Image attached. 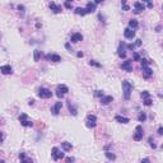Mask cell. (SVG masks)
Listing matches in <instances>:
<instances>
[{
  "label": "cell",
  "instance_id": "obj_27",
  "mask_svg": "<svg viewBox=\"0 0 163 163\" xmlns=\"http://www.w3.org/2000/svg\"><path fill=\"white\" fill-rule=\"evenodd\" d=\"M41 57V51L39 50H34V55H33V60L34 61H38Z\"/></svg>",
  "mask_w": 163,
  "mask_h": 163
},
{
  "label": "cell",
  "instance_id": "obj_15",
  "mask_svg": "<svg viewBox=\"0 0 163 163\" xmlns=\"http://www.w3.org/2000/svg\"><path fill=\"white\" fill-rule=\"evenodd\" d=\"M82 39H83V36H82V33H74V34H71V37H70V41H71V42H74V44L80 42Z\"/></svg>",
  "mask_w": 163,
  "mask_h": 163
},
{
  "label": "cell",
  "instance_id": "obj_28",
  "mask_svg": "<svg viewBox=\"0 0 163 163\" xmlns=\"http://www.w3.org/2000/svg\"><path fill=\"white\" fill-rule=\"evenodd\" d=\"M106 157H107L110 160H115V159H116V155H115L113 153H111V152H106Z\"/></svg>",
  "mask_w": 163,
  "mask_h": 163
},
{
  "label": "cell",
  "instance_id": "obj_35",
  "mask_svg": "<svg viewBox=\"0 0 163 163\" xmlns=\"http://www.w3.org/2000/svg\"><path fill=\"white\" fill-rule=\"evenodd\" d=\"M149 145H150L153 149H155V148H157V145H155L154 143H153V139H152V138H149Z\"/></svg>",
  "mask_w": 163,
  "mask_h": 163
},
{
  "label": "cell",
  "instance_id": "obj_4",
  "mask_svg": "<svg viewBox=\"0 0 163 163\" xmlns=\"http://www.w3.org/2000/svg\"><path fill=\"white\" fill-rule=\"evenodd\" d=\"M38 97L39 98H51L52 97V92L47 88H39L38 89Z\"/></svg>",
  "mask_w": 163,
  "mask_h": 163
},
{
  "label": "cell",
  "instance_id": "obj_18",
  "mask_svg": "<svg viewBox=\"0 0 163 163\" xmlns=\"http://www.w3.org/2000/svg\"><path fill=\"white\" fill-rule=\"evenodd\" d=\"M153 75V70L150 69V68H143V76H144L145 79H148V78H150Z\"/></svg>",
  "mask_w": 163,
  "mask_h": 163
},
{
  "label": "cell",
  "instance_id": "obj_12",
  "mask_svg": "<svg viewBox=\"0 0 163 163\" xmlns=\"http://www.w3.org/2000/svg\"><path fill=\"white\" fill-rule=\"evenodd\" d=\"M124 36H125L126 38H129V39H133V38L135 37V31L131 29V28H125V29H124Z\"/></svg>",
  "mask_w": 163,
  "mask_h": 163
},
{
  "label": "cell",
  "instance_id": "obj_11",
  "mask_svg": "<svg viewBox=\"0 0 163 163\" xmlns=\"http://www.w3.org/2000/svg\"><path fill=\"white\" fill-rule=\"evenodd\" d=\"M61 107H63V102H56V103H55V106L51 108V112H52V115H59V112H60V110H61Z\"/></svg>",
  "mask_w": 163,
  "mask_h": 163
},
{
  "label": "cell",
  "instance_id": "obj_40",
  "mask_svg": "<svg viewBox=\"0 0 163 163\" xmlns=\"http://www.w3.org/2000/svg\"><path fill=\"white\" fill-rule=\"evenodd\" d=\"M135 46H141V39L138 38V39L135 41Z\"/></svg>",
  "mask_w": 163,
  "mask_h": 163
},
{
  "label": "cell",
  "instance_id": "obj_13",
  "mask_svg": "<svg viewBox=\"0 0 163 163\" xmlns=\"http://www.w3.org/2000/svg\"><path fill=\"white\" fill-rule=\"evenodd\" d=\"M46 59H47V60H51L52 63H59V61H61V57H60V55H57V54H49V55L46 56Z\"/></svg>",
  "mask_w": 163,
  "mask_h": 163
},
{
  "label": "cell",
  "instance_id": "obj_29",
  "mask_svg": "<svg viewBox=\"0 0 163 163\" xmlns=\"http://www.w3.org/2000/svg\"><path fill=\"white\" fill-rule=\"evenodd\" d=\"M149 63H150L149 60H147V59H141V66H143V68H147V66L149 65Z\"/></svg>",
  "mask_w": 163,
  "mask_h": 163
},
{
  "label": "cell",
  "instance_id": "obj_5",
  "mask_svg": "<svg viewBox=\"0 0 163 163\" xmlns=\"http://www.w3.org/2000/svg\"><path fill=\"white\" fill-rule=\"evenodd\" d=\"M51 155H52L54 160H59V159H63V158H64V153H63V152H60L59 148H56V147L52 148V150H51Z\"/></svg>",
  "mask_w": 163,
  "mask_h": 163
},
{
  "label": "cell",
  "instance_id": "obj_39",
  "mask_svg": "<svg viewBox=\"0 0 163 163\" xmlns=\"http://www.w3.org/2000/svg\"><path fill=\"white\" fill-rule=\"evenodd\" d=\"M18 9L20 10V13H22V14L24 13V7H23V5H18Z\"/></svg>",
  "mask_w": 163,
  "mask_h": 163
},
{
  "label": "cell",
  "instance_id": "obj_38",
  "mask_svg": "<svg viewBox=\"0 0 163 163\" xmlns=\"http://www.w3.org/2000/svg\"><path fill=\"white\" fill-rule=\"evenodd\" d=\"M136 46H135V44H130V45H128V49L129 50H134Z\"/></svg>",
  "mask_w": 163,
  "mask_h": 163
},
{
  "label": "cell",
  "instance_id": "obj_43",
  "mask_svg": "<svg viewBox=\"0 0 163 163\" xmlns=\"http://www.w3.org/2000/svg\"><path fill=\"white\" fill-rule=\"evenodd\" d=\"M158 134H159V135H163V128H162V126L158 129Z\"/></svg>",
  "mask_w": 163,
  "mask_h": 163
},
{
  "label": "cell",
  "instance_id": "obj_8",
  "mask_svg": "<svg viewBox=\"0 0 163 163\" xmlns=\"http://www.w3.org/2000/svg\"><path fill=\"white\" fill-rule=\"evenodd\" d=\"M145 9V5H144V3H141V2H136V3H134V13L135 14H139V13H141L143 10Z\"/></svg>",
  "mask_w": 163,
  "mask_h": 163
},
{
  "label": "cell",
  "instance_id": "obj_41",
  "mask_svg": "<svg viewBox=\"0 0 163 163\" xmlns=\"http://www.w3.org/2000/svg\"><path fill=\"white\" fill-rule=\"evenodd\" d=\"M66 162H68V163H71V162H74V158H73V157H68V158H66Z\"/></svg>",
  "mask_w": 163,
  "mask_h": 163
},
{
  "label": "cell",
  "instance_id": "obj_19",
  "mask_svg": "<svg viewBox=\"0 0 163 163\" xmlns=\"http://www.w3.org/2000/svg\"><path fill=\"white\" fill-rule=\"evenodd\" d=\"M50 9L54 12V13H61V5H57L56 3H50Z\"/></svg>",
  "mask_w": 163,
  "mask_h": 163
},
{
  "label": "cell",
  "instance_id": "obj_26",
  "mask_svg": "<svg viewBox=\"0 0 163 163\" xmlns=\"http://www.w3.org/2000/svg\"><path fill=\"white\" fill-rule=\"evenodd\" d=\"M138 120H139V122H144L147 120V113L145 112H140L138 115Z\"/></svg>",
  "mask_w": 163,
  "mask_h": 163
},
{
  "label": "cell",
  "instance_id": "obj_42",
  "mask_svg": "<svg viewBox=\"0 0 163 163\" xmlns=\"http://www.w3.org/2000/svg\"><path fill=\"white\" fill-rule=\"evenodd\" d=\"M140 163H150V160H149V158H144V159H143Z\"/></svg>",
  "mask_w": 163,
  "mask_h": 163
},
{
  "label": "cell",
  "instance_id": "obj_25",
  "mask_svg": "<svg viewBox=\"0 0 163 163\" xmlns=\"http://www.w3.org/2000/svg\"><path fill=\"white\" fill-rule=\"evenodd\" d=\"M75 13H76L78 15H82V17H83V15L87 14V10H86V8H76V9H75Z\"/></svg>",
  "mask_w": 163,
  "mask_h": 163
},
{
  "label": "cell",
  "instance_id": "obj_37",
  "mask_svg": "<svg viewBox=\"0 0 163 163\" xmlns=\"http://www.w3.org/2000/svg\"><path fill=\"white\" fill-rule=\"evenodd\" d=\"M64 5H65V8H68V9H70V8H71V3H70V2H65V4H64Z\"/></svg>",
  "mask_w": 163,
  "mask_h": 163
},
{
  "label": "cell",
  "instance_id": "obj_45",
  "mask_svg": "<svg viewBox=\"0 0 163 163\" xmlns=\"http://www.w3.org/2000/svg\"><path fill=\"white\" fill-rule=\"evenodd\" d=\"M148 8H149V9H152V8H153V4H152L150 2H148Z\"/></svg>",
  "mask_w": 163,
  "mask_h": 163
},
{
  "label": "cell",
  "instance_id": "obj_3",
  "mask_svg": "<svg viewBox=\"0 0 163 163\" xmlns=\"http://www.w3.org/2000/svg\"><path fill=\"white\" fill-rule=\"evenodd\" d=\"M19 121H20V124H22L23 126L26 128H29V126H33V122L31 120H28V116L26 113H20L19 116Z\"/></svg>",
  "mask_w": 163,
  "mask_h": 163
},
{
  "label": "cell",
  "instance_id": "obj_9",
  "mask_svg": "<svg viewBox=\"0 0 163 163\" xmlns=\"http://www.w3.org/2000/svg\"><path fill=\"white\" fill-rule=\"evenodd\" d=\"M133 139H134L135 141H139V140L143 139V128H141V125H138V126H136V133L134 134Z\"/></svg>",
  "mask_w": 163,
  "mask_h": 163
},
{
  "label": "cell",
  "instance_id": "obj_2",
  "mask_svg": "<svg viewBox=\"0 0 163 163\" xmlns=\"http://www.w3.org/2000/svg\"><path fill=\"white\" fill-rule=\"evenodd\" d=\"M68 92H69V88H68L66 86H64V84H60V86H57V88H56V96H57L59 98H63Z\"/></svg>",
  "mask_w": 163,
  "mask_h": 163
},
{
  "label": "cell",
  "instance_id": "obj_1",
  "mask_svg": "<svg viewBox=\"0 0 163 163\" xmlns=\"http://www.w3.org/2000/svg\"><path fill=\"white\" fill-rule=\"evenodd\" d=\"M131 91H133V86H131L130 82L122 80V92H124V98H125V99H129V98H130Z\"/></svg>",
  "mask_w": 163,
  "mask_h": 163
},
{
  "label": "cell",
  "instance_id": "obj_33",
  "mask_svg": "<svg viewBox=\"0 0 163 163\" xmlns=\"http://www.w3.org/2000/svg\"><path fill=\"white\" fill-rule=\"evenodd\" d=\"M133 57H134V60H135V61H141V57H140V55H139L138 52H134Z\"/></svg>",
  "mask_w": 163,
  "mask_h": 163
},
{
  "label": "cell",
  "instance_id": "obj_46",
  "mask_svg": "<svg viewBox=\"0 0 163 163\" xmlns=\"http://www.w3.org/2000/svg\"><path fill=\"white\" fill-rule=\"evenodd\" d=\"M65 47H66L68 50H70V45H69V44H66V45H65Z\"/></svg>",
  "mask_w": 163,
  "mask_h": 163
},
{
  "label": "cell",
  "instance_id": "obj_34",
  "mask_svg": "<svg viewBox=\"0 0 163 163\" xmlns=\"http://www.w3.org/2000/svg\"><path fill=\"white\" fill-rule=\"evenodd\" d=\"M129 9H130V7L126 4V2H122V10L126 12V10H129Z\"/></svg>",
  "mask_w": 163,
  "mask_h": 163
},
{
  "label": "cell",
  "instance_id": "obj_31",
  "mask_svg": "<svg viewBox=\"0 0 163 163\" xmlns=\"http://www.w3.org/2000/svg\"><path fill=\"white\" fill-rule=\"evenodd\" d=\"M89 65H91V66L93 65V66H97V68H101V64H99V63H97V61H94V60H91V61H89Z\"/></svg>",
  "mask_w": 163,
  "mask_h": 163
},
{
  "label": "cell",
  "instance_id": "obj_20",
  "mask_svg": "<svg viewBox=\"0 0 163 163\" xmlns=\"http://www.w3.org/2000/svg\"><path fill=\"white\" fill-rule=\"evenodd\" d=\"M2 73L5 74V75H8V74H12V73H13V69H12L10 65H3V66H2Z\"/></svg>",
  "mask_w": 163,
  "mask_h": 163
},
{
  "label": "cell",
  "instance_id": "obj_44",
  "mask_svg": "<svg viewBox=\"0 0 163 163\" xmlns=\"http://www.w3.org/2000/svg\"><path fill=\"white\" fill-rule=\"evenodd\" d=\"M76 56H78V57H83V56H84V54H83V52H78V54H76Z\"/></svg>",
  "mask_w": 163,
  "mask_h": 163
},
{
  "label": "cell",
  "instance_id": "obj_23",
  "mask_svg": "<svg viewBox=\"0 0 163 163\" xmlns=\"http://www.w3.org/2000/svg\"><path fill=\"white\" fill-rule=\"evenodd\" d=\"M115 120H116L117 122H121V124H128V122L130 121L128 117H124V116H118V115L115 117Z\"/></svg>",
  "mask_w": 163,
  "mask_h": 163
},
{
  "label": "cell",
  "instance_id": "obj_47",
  "mask_svg": "<svg viewBox=\"0 0 163 163\" xmlns=\"http://www.w3.org/2000/svg\"><path fill=\"white\" fill-rule=\"evenodd\" d=\"M0 163H5V162H4V160H2V162H0Z\"/></svg>",
  "mask_w": 163,
  "mask_h": 163
},
{
  "label": "cell",
  "instance_id": "obj_10",
  "mask_svg": "<svg viewBox=\"0 0 163 163\" xmlns=\"http://www.w3.org/2000/svg\"><path fill=\"white\" fill-rule=\"evenodd\" d=\"M121 69H122V70H125V71H131V70H133L131 60H125L124 63L121 64Z\"/></svg>",
  "mask_w": 163,
  "mask_h": 163
},
{
  "label": "cell",
  "instance_id": "obj_21",
  "mask_svg": "<svg viewBox=\"0 0 163 163\" xmlns=\"http://www.w3.org/2000/svg\"><path fill=\"white\" fill-rule=\"evenodd\" d=\"M68 106H69V111H70V113H73V116H76V115H78V110H76V107L71 103V101H69Z\"/></svg>",
  "mask_w": 163,
  "mask_h": 163
},
{
  "label": "cell",
  "instance_id": "obj_49",
  "mask_svg": "<svg viewBox=\"0 0 163 163\" xmlns=\"http://www.w3.org/2000/svg\"><path fill=\"white\" fill-rule=\"evenodd\" d=\"M162 9H163V7H162Z\"/></svg>",
  "mask_w": 163,
  "mask_h": 163
},
{
  "label": "cell",
  "instance_id": "obj_17",
  "mask_svg": "<svg viewBox=\"0 0 163 163\" xmlns=\"http://www.w3.org/2000/svg\"><path fill=\"white\" fill-rule=\"evenodd\" d=\"M19 160H20V163H33L32 159L29 157H27L24 153H20L19 154Z\"/></svg>",
  "mask_w": 163,
  "mask_h": 163
},
{
  "label": "cell",
  "instance_id": "obj_30",
  "mask_svg": "<svg viewBox=\"0 0 163 163\" xmlns=\"http://www.w3.org/2000/svg\"><path fill=\"white\" fill-rule=\"evenodd\" d=\"M141 98L143 99H147V98H150V94H149V92L148 91H144L141 93Z\"/></svg>",
  "mask_w": 163,
  "mask_h": 163
},
{
  "label": "cell",
  "instance_id": "obj_16",
  "mask_svg": "<svg viewBox=\"0 0 163 163\" xmlns=\"http://www.w3.org/2000/svg\"><path fill=\"white\" fill-rule=\"evenodd\" d=\"M86 10H87V14H88V13H93V12H96V10H97V8H96V3H92V2L87 3Z\"/></svg>",
  "mask_w": 163,
  "mask_h": 163
},
{
  "label": "cell",
  "instance_id": "obj_24",
  "mask_svg": "<svg viewBox=\"0 0 163 163\" xmlns=\"http://www.w3.org/2000/svg\"><path fill=\"white\" fill-rule=\"evenodd\" d=\"M61 147H63V149H64L65 152H69V150H71V148H73V145L70 144V143H68V141H63V143H61Z\"/></svg>",
  "mask_w": 163,
  "mask_h": 163
},
{
  "label": "cell",
  "instance_id": "obj_48",
  "mask_svg": "<svg viewBox=\"0 0 163 163\" xmlns=\"http://www.w3.org/2000/svg\"><path fill=\"white\" fill-rule=\"evenodd\" d=\"M162 148H163V145H162Z\"/></svg>",
  "mask_w": 163,
  "mask_h": 163
},
{
  "label": "cell",
  "instance_id": "obj_36",
  "mask_svg": "<svg viewBox=\"0 0 163 163\" xmlns=\"http://www.w3.org/2000/svg\"><path fill=\"white\" fill-rule=\"evenodd\" d=\"M94 96H96V97H101V98H102V97H103V93H102L101 91H96V92H94Z\"/></svg>",
  "mask_w": 163,
  "mask_h": 163
},
{
  "label": "cell",
  "instance_id": "obj_22",
  "mask_svg": "<svg viewBox=\"0 0 163 163\" xmlns=\"http://www.w3.org/2000/svg\"><path fill=\"white\" fill-rule=\"evenodd\" d=\"M139 27V23H138V20L136 19H130L129 20V28L131 29H136Z\"/></svg>",
  "mask_w": 163,
  "mask_h": 163
},
{
  "label": "cell",
  "instance_id": "obj_32",
  "mask_svg": "<svg viewBox=\"0 0 163 163\" xmlns=\"http://www.w3.org/2000/svg\"><path fill=\"white\" fill-rule=\"evenodd\" d=\"M143 103H144L145 106H152V103H153V102H152V99H150V98H147V99H144V101H143Z\"/></svg>",
  "mask_w": 163,
  "mask_h": 163
},
{
  "label": "cell",
  "instance_id": "obj_14",
  "mask_svg": "<svg viewBox=\"0 0 163 163\" xmlns=\"http://www.w3.org/2000/svg\"><path fill=\"white\" fill-rule=\"evenodd\" d=\"M112 101H113V97H112V96H103V97L101 98V105L106 106V105L111 103Z\"/></svg>",
  "mask_w": 163,
  "mask_h": 163
},
{
  "label": "cell",
  "instance_id": "obj_6",
  "mask_svg": "<svg viewBox=\"0 0 163 163\" xmlns=\"http://www.w3.org/2000/svg\"><path fill=\"white\" fill-rule=\"evenodd\" d=\"M97 125V117L94 115H88L87 116V128L92 129V128H96Z\"/></svg>",
  "mask_w": 163,
  "mask_h": 163
},
{
  "label": "cell",
  "instance_id": "obj_7",
  "mask_svg": "<svg viewBox=\"0 0 163 163\" xmlns=\"http://www.w3.org/2000/svg\"><path fill=\"white\" fill-rule=\"evenodd\" d=\"M125 49H126L125 42H120V45H118V50H117V54H118V56H120L121 59H125V57H126V51H125Z\"/></svg>",
  "mask_w": 163,
  "mask_h": 163
}]
</instances>
